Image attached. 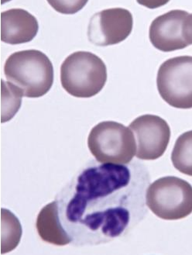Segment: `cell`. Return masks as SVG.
I'll use <instances>...</instances> for the list:
<instances>
[{
	"label": "cell",
	"instance_id": "obj_5",
	"mask_svg": "<svg viewBox=\"0 0 192 255\" xmlns=\"http://www.w3.org/2000/svg\"><path fill=\"white\" fill-rule=\"evenodd\" d=\"M146 204L163 220L185 218L192 213V185L178 177H163L149 186Z\"/></svg>",
	"mask_w": 192,
	"mask_h": 255
},
{
	"label": "cell",
	"instance_id": "obj_9",
	"mask_svg": "<svg viewBox=\"0 0 192 255\" xmlns=\"http://www.w3.org/2000/svg\"><path fill=\"white\" fill-rule=\"evenodd\" d=\"M133 17L130 11L112 8L96 12L88 26V38L100 47L115 45L126 40L132 33Z\"/></svg>",
	"mask_w": 192,
	"mask_h": 255
},
{
	"label": "cell",
	"instance_id": "obj_16",
	"mask_svg": "<svg viewBox=\"0 0 192 255\" xmlns=\"http://www.w3.org/2000/svg\"><path fill=\"white\" fill-rule=\"evenodd\" d=\"M140 5L148 9H157L168 4L170 0H136Z\"/></svg>",
	"mask_w": 192,
	"mask_h": 255
},
{
	"label": "cell",
	"instance_id": "obj_1",
	"mask_svg": "<svg viewBox=\"0 0 192 255\" xmlns=\"http://www.w3.org/2000/svg\"><path fill=\"white\" fill-rule=\"evenodd\" d=\"M150 182L143 167L102 163L88 166L58 201L74 245H97L119 238L140 221Z\"/></svg>",
	"mask_w": 192,
	"mask_h": 255
},
{
	"label": "cell",
	"instance_id": "obj_7",
	"mask_svg": "<svg viewBox=\"0 0 192 255\" xmlns=\"http://www.w3.org/2000/svg\"><path fill=\"white\" fill-rule=\"evenodd\" d=\"M150 43L163 52L185 49L192 44V15L174 9L157 16L149 30Z\"/></svg>",
	"mask_w": 192,
	"mask_h": 255
},
{
	"label": "cell",
	"instance_id": "obj_11",
	"mask_svg": "<svg viewBox=\"0 0 192 255\" xmlns=\"http://www.w3.org/2000/svg\"><path fill=\"white\" fill-rule=\"evenodd\" d=\"M58 200L44 206L37 219L36 227L43 241L56 246L72 243V238L61 223Z\"/></svg>",
	"mask_w": 192,
	"mask_h": 255
},
{
	"label": "cell",
	"instance_id": "obj_3",
	"mask_svg": "<svg viewBox=\"0 0 192 255\" xmlns=\"http://www.w3.org/2000/svg\"><path fill=\"white\" fill-rule=\"evenodd\" d=\"M107 81L104 61L89 51H76L61 66V86L77 98H91L99 93Z\"/></svg>",
	"mask_w": 192,
	"mask_h": 255
},
{
	"label": "cell",
	"instance_id": "obj_12",
	"mask_svg": "<svg viewBox=\"0 0 192 255\" xmlns=\"http://www.w3.org/2000/svg\"><path fill=\"white\" fill-rule=\"evenodd\" d=\"M1 248L2 254L14 250L21 239L22 227L17 217L9 210L1 211Z\"/></svg>",
	"mask_w": 192,
	"mask_h": 255
},
{
	"label": "cell",
	"instance_id": "obj_13",
	"mask_svg": "<svg viewBox=\"0 0 192 255\" xmlns=\"http://www.w3.org/2000/svg\"><path fill=\"white\" fill-rule=\"evenodd\" d=\"M171 161L178 171L192 176V130L182 133L177 139Z\"/></svg>",
	"mask_w": 192,
	"mask_h": 255
},
{
	"label": "cell",
	"instance_id": "obj_10",
	"mask_svg": "<svg viewBox=\"0 0 192 255\" xmlns=\"http://www.w3.org/2000/svg\"><path fill=\"white\" fill-rule=\"evenodd\" d=\"M39 24L35 16L23 9H11L1 13V40L16 45L30 42L37 36Z\"/></svg>",
	"mask_w": 192,
	"mask_h": 255
},
{
	"label": "cell",
	"instance_id": "obj_2",
	"mask_svg": "<svg viewBox=\"0 0 192 255\" xmlns=\"http://www.w3.org/2000/svg\"><path fill=\"white\" fill-rule=\"evenodd\" d=\"M9 82L27 98H40L50 91L54 83V67L49 58L37 50H25L11 54L4 65Z\"/></svg>",
	"mask_w": 192,
	"mask_h": 255
},
{
	"label": "cell",
	"instance_id": "obj_4",
	"mask_svg": "<svg viewBox=\"0 0 192 255\" xmlns=\"http://www.w3.org/2000/svg\"><path fill=\"white\" fill-rule=\"evenodd\" d=\"M88 146L100 163L127 164L136 154L133 131L115 121H103L95 126L89 133Z\"/></svg>",
	"mask_w": 192,
	"mask_h": 255
},
{
	"label": "cell",
	"instance_id": "obj_17",
	"mask_svg": "<svg viewBox=\"0 0 192 255\" xmlns=\"http://www.w3.org/2000/svg\"><path fill=\"white\" fill-rule=\"evenodd\" d=\"M9 1H11V0H2V3L4 4L5 2H9Z\"/></svg>",
	"mask_w": 192,
	"mask_h": 255
},
{
	"label": "cell",
	"instance_id": "obj_6",
	"mask_svg": "<svg viewBox=\"0 0 192 255\" xmlns=\"http://www.w3.org/2000/svg\"><path fill=\"white\" fill-rule=\"evenodd\" d=\"M157 90L171 107L192 108V56L170 58L160 66Z\"/></svg>",
	"mask_w": 192,
	"mask_h": 255
},
{
	"label": "cell",
	"instance_id": "obj_15",
	"mask_svg": "<svg viewBox=\"0 0 192 255\" xmlns=\"http://www.w3.org/2000/svg\"><path fill=\"white\" fill-rule=\"evenodd\" d=\"M51 7L61 14L77 13L86 6L89 0H47Z\"/></svg>",
	"mask_w": 192,
	"mask_h": 255
},
{
	"label": "cell",
	"instance_id": "obj_8",
	"mask_svg": "<svg viewBox=\"0 0 192 255\" xmlns=\"http://www.w3.org/2000/svg\"><path fill=\"white\" fill-rule=\"evenodd\" d=\"M136 140L137 158L154 161L166 151L171 139V128L158 116L145 114L137 117L129 125Z\"/></svg>",
	"mask_w": 192,
	"mask_h": 255
},
{
	"label": "cell",
	"instance_id": "obj_14",
	"mask_svg": "<svg viewBox=\"0 0 192 255\" xmlns=\"http://www.w3.org/2000/svg\"><path fill=\"white\" fill-rule=\"evenodd\" d=\"M23 92L2 79V123L10 121L20 109Z\"/></svg>",
	"mask_w": 192,
	"mask_h": 255
}]
</instances>
